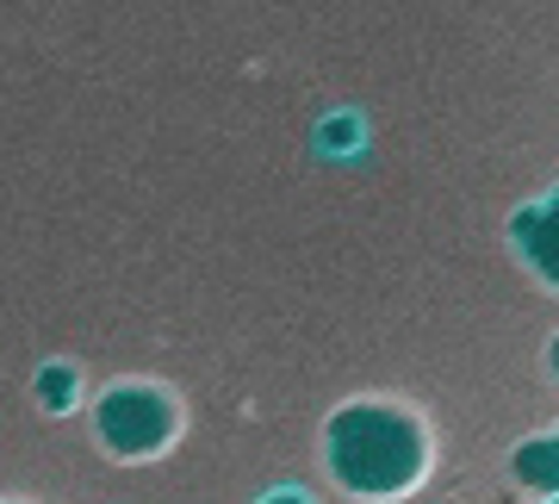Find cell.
<instances>
[{
	"instance_id": "7a4b0ae2",
	"label": "cell",
	"mask_w": 559,
	"mask_h": 504,
	"mask_svg": "<svg viewBox=\"0 0 559 504\" xmlns=\"http://www.w3.org/2000/svg\"><path fill=\"white\" fill-rule=\"evenodd\" d=\"M94 424H100V443L124 461H143V455H162V448L175 443V399L156 392V386H112L94 411Z\"/></svg>"
},
{
	"instance_id": "6da1fadb",
	"label": "cell",
	"mask_w": 559,
	"mask_h": 504,
	"mask_svg": "<svg viewBox=\"0 0 559 504\" xmlns=\"http://www.w3.org/2000/svg\"><path fill=\"white\" fill-rule=\"evenodd\" d=\"M323 467L355 499H399L429 473V430L404 405H342L323 430Z\"/></svg>"
},
{
	"instance_id": "277c9868",
	"label": "cell",
	"mask_w": 559,
	"mask_h": 504,
	"mask_svg": "<svg viewBox=\"0 0 559 504\" xmlns=\"http://www.w3.org/2000/svg\"><path fill=\"white\" fill-rule=\"evenodd\" d=\"M516 480L528 492H559V436H535L516 448Z\"/></svg>"
},
{
	"instance_id": "8992f818",
	"label": "cell",
	"mask_w": 559,
	"mask_h": 504,
	"mask_svg": "<svg viewBox=\"0 0 559 504\" xmlns=\"http://www.w3.org/2000/svg\"><path fill=\"white\" fill-rule=\"evenodd\" d=\"M547 362H554V374H559V337H554V355H547Z\"/></svg>"
},
{
	"instance_id": "3957f363",
	"label": "cell",
	"mask_w": 559,
	"mask_h": 504,
	"mask_svg": "<svg viewBox=\"0 0 559 504\" xmlns=\"http://www.w3.org/2000/svg\"><path fill=\"white\" fill-rule=\"evenodd\" d=\"M516 249H522V262L535 268L540 281L559 286V194L535 200V206L516 219Z\"/></svg>"
},
{
	"instance_id": "5b68a950",
	"label": "cell",
	"mask_w": 559,
	"mask_h": 504,
	"mask_svg": "<svg viewBox=\"0 0 559 504\" xmlns=\"http://www.w3.org/2000/svg\"><path fill=\"white\" fill-rule=\"evenodd\" d=\"M261 504H318V499H311L305 485H280V492H267V499H261Z\"/></svg>"
}]
</instances>
